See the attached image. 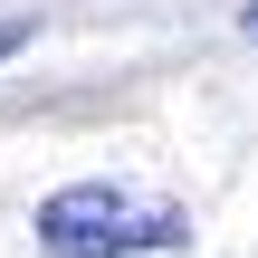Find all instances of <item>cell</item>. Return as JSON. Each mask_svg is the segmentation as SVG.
<instances>
[{"label": "cell", "mask_w": 258, "mask_h": 258, "mask_svg": "<svg viewBox=\"0 0 258 258\" xmlns=\"http://www.w3.org/2000/svg\"><path fill=\"white\" fill-rule=\"evenodd\" d=\"M191 220L182 201L163 191H134V182H67L38 201V249L48 258H153V249H182Z\"/></svg>", "instance_id": "1"}, {"label": "cell", "mask_w": 258, "mask_h": 258, "mask_svg": "<svg viewBox=\"0 0 258 258\" xmlns=\"http://www.w3.org/2000/svg\"><path fill=\"white\" fill-rule=\"evenodd\" d=\"M19 48H29V29H19V19H0V57H19Z\"/></svg>", "instance_id": "2"}, {"label": "cell", "mask_w": 258, "mask_h": 258, "mask_svg": "<svg viewBox=\"0 0 258 258\" xmlns=\"http://www.w3.org/2000/svg\"><path fill=\"white\" fill-rule=\"evenodd\" d=\"M249 29H258V0H249Z\"/></svg>", "instance_id": "3"}]
</instances>
